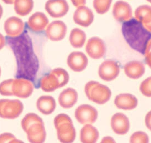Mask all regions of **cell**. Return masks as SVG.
Listing matches in <instances>:
<instances>
[{
	"instance_id": "cell-37",
	"label": "cell",
	"mask_w": 151,
	"mask_h": 143,
	"mask_svg": "<svg viewBox=\"0 0 151 143\" xmlns=\"http://www.w3.org/2000/svg\"><path fill=\"white\" fill-rule=\"evenodd\" d=\"M101 143H115V140L113 138H112L111 137H105L104 138H103L101 141Z\"/></svg>"
},
{
	"instance_id": "cell-3",
	"label": "cell",
	"mask_w": 151,
	"mask_h": 143,
	"mask_svg": "<svg viewBox=\"0 0 151 143\" xmlns=\"http://www.w3.org/2000/svg\"><path fill=\"white\" fill-rule=\"evenodd\" d=\"M84 91L89 100L99 105L107 102L111 96V92L107 86L95 81H90L86 84Z\"/></svg>"
},
{
	"instance_id": "cell-34",
	"label": "cell",
	"mask_w": 151,
	"mask_h": 143,
	"mask_svg": "<svg viewBox=\"0 0 151 143\" xmlns=\"http://www.w3.org/2000/svg\"><path fill=\"white\" fill-rule=\"evenodd\" d=\"M144 55L146 63L149 66V67L151 68V39L147 44Z\"/></svg>"
},
{
	"instance_id": "cell-25",
	"label": "cell",
	"mask_w": 151,
	"mask_h": 143,
	"mask_svg": "<svg viewBox=\"0 0 151 143\" xmlns=\"http://www.w3.org/2000/svg\"><path fill=\"white\" fill-rule=\"evenodd\" d=\"M33 0H15L14 10L17 14L25 16L29 14L33 9Z\"/></svg>"
},
{
	"instance_id": "cell-9",
	"label": "cell",
	"mask_w": 151,
	"mask_h": 143,
	"mask_svg": "<svg viewBox=\"0 0 151 143\" xmlns=\"http://www.w3.org/2000/svg\"><path fill=\"white\" fill-rule=\"evenodd\" d=\"M33 83L25 79H16L13 83V94L16 97L25 99L29 97L33 92Z\"/></svg>"
},
{
	"instance_id": "cell-41",
	"label": "cell",
	"mask_w": 151,
	"mask_h": 143,
	"mask_svg": "<svg viewBox=\"0 0 151 143\" xmlns=\"http://www.w3.org/2000/svg\"><path fill=\"white\" fill-rule=\"evenodd\" d=\"M2 14H3V9H2V7L0 4V19L2 16Z\"/></svg>"
},
{
	"instance_id": "cell-7",
	"label": "cell",
	"mask_w": 151,
	"mask_h": 143,
	"mask_svg": "<svg viewBox=\"0 0 151 143\" xmlns=\"http://www.w3.org/2000/svg\"><path fill=\"white\" fill-rule=\"evenodd\" d=\"M67 26L61 21H52L46 27L45 34L47 38L53 41H61L65 37Z\"/></svg>"
},
{
	"instance_id": "cell-43",
	"label": "cell",
	"mask_w": 151,
	"mask_h": 143,
	"mask_svg": "<svg viewBox=\"0 0 151 143\" xmlns=\"http://www.w3.org/2000/svg\"><path fill=\"white\" fill-rule=\"evenodd\" d=\"M1 68H0V76H1Z\"/></svg>"
},
{
	"instance_id": "cell-10",
	"label": "cell",
	"mask_w": 151,
	"mask_h": 143,
	"mask_svg": "<svg viewBox=\"0 0 151 143\" xmlns=\"http://www.w3.org/2000/svg\"><path fill=\"white\" fill-rule=\"evenodd\" d=\"M24 29V23L18 17H9L4 22V31L7 36L11 38L19 36L23 32Z\"/></svg>"
},
{
	"instance_id": "cell-39",
	"label": "cell",
	"mask_w": 151,
	"mask_h": 143,
	"mask_svg": "<svg viewBox=\"0 0 151 143\" xmlns=\"http://www.w3.org/2000/svg\"><path fill=\"white\" fill-rule=\"evenodd\" d=\"M5 43L6 41L4 35L0 33V50L4 48L5 45Z\"/></svg>"
},
{
	"instance_id": "cell-28",
	"label": "cell",
	"mask_w": 151,
	"mask_h": 143,
	"mask_svg": "<svg viewBox=\"0 0 151 143\" xmlns=\"http://www.w3.org/2000/svg\"><path fill=\"white\" fill-rule=\"evenodd\" d=\"M112 0H94L93 7L98 14H103L109 11Z\"/></svg>"
},
{
	"instance_id": "cell-16",
	"label": "cell",
	"mask_w": 151,
	"mask_h": 143,
	"mask_svg": "<svg viewBox=\"0 0 151 143\" xmlns=\"http://www.w3.org/2000/svg\"><path fill=\"white\" fill-rule=\"evenodd\" d=\"M49 24V19L42 12L35 13L32 15L28 21L30 29L33 32L40 33L46 28Z\"/></svg>"
},
{
	"instance_id": "cell-33",
	"label": "cell",
	"mask_w": 151,
	"mask_h": 143,
	"mask_svg": "<svg viewBox=\"0 0 151 143\" xmlns=\"http://www.w3.org/2000/svg\"><path fill=\"white\" fill-rule=\"evenodd\" d=\"M22 143L11 133H4L0 135V143Z\"/></svg>"
},
{
	"instance_id": "cell-26",
	"label": "cell",
	"mask_w": 151,
	"mask_h": 143,
	"mask_svg": "<svg viewBox=\"0 0 151 143\" xmlns=\"http://www.w3.org/2000/svg\"><path fill=\"white\" fill-rule=\"evenodd\" d=\"M69 40L72 46L77 49L81 48L86 42V35L83 30L75 28L71 31Z\"/></svg>"
},
{
	"instance_id": "cell-22",
	"label": "cell",
	"mask_w": 151,
	"mask_h": 143,
	"mask_svg": "<svg viewBox=\"0 0 151 143\" xmlns=\"http://www.w3.org/2000/svg\"><path fill=\"white\" fill-rule=\"evenodd\" d=\"M37 107L42 114L49 115L54 111L56 104L53 97L47 95L42 96L37 100Z\"/></svg>"
},
{
	"instance_id": "cell-29",
	"label": "cell",
	"mask_w": 151,
	"mask_h": 143,
	"mask_svg": "<svg viewBox=\"0 0 151 143\" xmlns=\"http://www.w3.org/2000/svg\"><path fill=\"white\" fill-rule=\"evenodd\" d=\"M52 72L54 73L55 75L56 76L58 79L59 80L60 88L63 87L68 83L70 77L68 73L66 70L63 69V68H58L52 70Z\"/></svg>"
},
{
	"instance_id": "cell-14",
	"label": "cell",
	"mask_w": 151,
	"mask_h": 143,
	"mask_svg": "<svg viewBox=\"0 0 151 143\" xmlns=\"http://www.w3.org/2000/svg\"><path fill=\"white\" fill-rule=\"evenodd\" d=\"M94 18L92 10L84 6L78 7L73 14V21L76 24L83 27L91 25Z\"/></svg>"
},
{
	"instance_id": "cell-24",
	"label": "cell",
	"mask_w": 151,
	"mask_h": 143,
	"mask_svg": "<svg viewBox=\"0 0 151 143\" xmlns=\"http://www.w3.org/2000/svg\"><path fill=\"white\" fill-rule=\"evenodd\" d=\"M40 88L45 92H52L57 89L60 88L59 80L52 72L44 76L40 82Z\"/></svg>"
},
{
	"instance_id": "cell-11",
	"label": "cell",
	"mask_w": 151,
	"mask_h": 143,
	"mask_svg": "<svg viewBox=\"0 0 151 143\" xmlns=\"http://www.w3.org/2000/svg\"><path fill=\"white\" fill-rule=\"evenodd\" d=\"M68 67L76 72L83 71L88 65L87 56L81 52H73L68 56L67 60Z\"/></svg>"
},
{
	"instance_id": "cell-18",
	"label": "cell",
	"mask_w": 151,
	"mask_h": 143,
	"mask_svg": "<svg viewBox=\"0 0 151 143\" xmlns=\"http://www.w3.org/2000/svg\"><path fill=\"white\" fill-rule=\"evenodd\" d=\"M115 105L120 109L131 110L136 108L138 104V100L134 95L125 93L121 94L116 96L115 101Z\"/></svg>"
},
{
	"instance_id": "cell-40",
	"label": "cell",
	"mask_w": 151,
	"mask_h": 143,
	"mask_svg": "<svg viewBox=\"0 0 151 143\" xmlns=\"http://www.w3.org/2000/svg\"><path fill=\"white\" fill-rule=\"evenodd\" d=\"M2 1L6 4H14L15 0H2Z\"/></svg>"
},
{
	"instance_id": "cell-38",
	"label": "cell",
	"mask_w": 151,
	"mask_h": 143,
	"mask_svg": "<svg viewBox=\"0 0 151 143\" xmlns=\"http://www.w3.org/2000/svg\"><path fill=\"white\" fill-rule=\"evenodd\" d=\"M6 99H1L0 100V117L2 118L3 117V109L4 103Z\"/></svg>"
},
{
	"instance_id": "cell-27",
	"label": "cell",
	"mask_w": 151,
	"mask_h": 143,
	"mask_svg": "<svg viewBox=\"0 0 151 143\" xmlns=\"http://www.w3.org/2000/svg\"><path fill=\"white\" fill-rule=\"evenodd\" d=\"M44 123L42 119L37 114L30 113L26 114L22 119L21 122L22 128L26 132L30 127L37 123Z\"/></svg>"
},
{
	"instance_id": "cell-4",
	"label": "cell",
	"mask_w": 151,
	"mask_h": 143,
	"mask_svg": "<svg viewBox=\"0 0 151 143\" xmlns=\"http://www.w3.org/2000/svg\"><path fill=\"white\" fill-rule=\"evenodd\" d=\"M75 117L81 124H92L98 118V111L94 107L89 105H82L75 111Z\"/></svg>"
},
{
	"instance_id": "cell-13",
	"label": "cell",
	"mask_w": 151,
	"mask_h": 143,
	"mask_svg": "<svg viewBox=\"0 0 151 143\" xmlns=\"http://www.w3.org/2000/svg\"><path fill=\"white\" fill-rule=\"evenodd\" d=\"M23 110V105L18 100L6 99L3 109L2 118L13 119L18 117Z\"/></svg>"
},
{
	"instance_id": "cell-12",
	"label": "cell",
	"mask_w": 151,
	"mask_h": 143,
	"mask_svg": "<svg viewBox=\"0 0 151 143\" xmlns=\"http://www.w3.org/2000/svg\"><path fill=\"white\" fill-rule=\"evenodd\" d=\"M113 14L116 21L124 23L132 18V9L128 3L118 1L114 5Z\"/></svg>"
},
{
	"instance_id": "cell-23",
	"label": "cell",
	"mask_w": 151,
	"mask_h": 143,
	"mask_svg": "<svg viewBox=\"0 0 151 143\" xmlns=\"http://www.w3.org/2000/svg\"><path fill=\"white\" fill-rule=\"evenodd\" d=\"M99 136V134L98 130L91 124H86L80 132V140L82 143H96Z\"/></svg>"
},
{
	"instance_id": "cell-31",
	"label": "cell",
	"mask_w": 151,
	"mask_h": 143,
	"mask_svg": "<svg viewBox=\"0 0 151 143\" xmlns=\"http://www.w3.org/2000/svg\"><path fill=\"white\" fill-rule=\"evenodd\" d=\"M130 142L131 143H147L149 142L148 135L143 132H136L130 137Z\"/></svg>"
},
{
	"instance_id": "cell-2",
	"label": "cell",
	"mask_w": 151,
	"mask_h": 143,
	"mask_svg": "<svg viewBox=\"0 0 151 143\" xmlns=\"http://www.w3.org/2000/svg\"><path fill=\"white\" fill-rule=\"evenodd\" d=\"M57 137L61 143H71L76 138V130L71 118L66 114H59L54 119Z\"/></svg>"
},
{
	"instance_id": "cell-30",
	"label": "cell",
	"mask_w": 151,
	"mask_h": 143,
	"mask_svg": "<svg viewBox=\"0 0 151 143\" xmlns=\"http://www.w3.org/2000/svg\"><path fill=\"white\" fill-rule=\"evenodd\" d=\"M14 79H9L0 83V94L3 96H11L13 94V83Z\"/></svg>"
},
{
	"instance_id": "cell-32",
	"label": "cell",
	"mask_w": 151,
	"mask_h": 143,
	"mask_svg": "<svg viewBox=\"0 0 151 143\" xmlns=\"http://www.w3.org/2000/svg\"><path fill=\"white\" fill-rule=\"evenodd\" d=\"M140 91L143 95L151 97V77L143 81L140 86Z\"/></svg>"
},
{
	"instance_id": "cell-20",
	"label": "cell",
	"mask_w": 151,
	"mask_h": 143,
	"mask_svg": "<svg viewBox=\"0 0 151 143\" xmlns=\"http://www.w3.org/2000/svg\"><path fill=\"white\" fill-rule=\"evenodd\" d=\"M135 18L151 32V7L148 5L139 6L134 12Z\"/></svg>"
},
{
	"instance_id": "cell-17",
	"label": "cell",
	"mask_w": 151,
	"mask_h": 143,
	"mask_svg": "<svg viewBox=\"0 0 151 143\" xmlns=\"http://www.w3.org/2000/svg\"><path fill=\"white\" fill-rule=\"evenodd\" d=\"M25 133L30 143H44L46 139V131L44 123L34 124L33 126L30 127Z\"/></svg>"
},
{
	"instance_id": "cell-44",
	"label": "cell",
	"mask_w": 151,
	"mask_h": 143,
	"mask_svg": "<svg viewBox=\"0 0 151 143\" xmlns=\"http://www.w3.org/2000/svg\"></svg>"
},
{
	"instance_id": "cell-42",
	"label": "cell",
	"mask_w": 151,
	"mask_h": 143,
	"mask_svg": "<svg viewBox=\"0 0 151 143\" xmlns=\"http://www.w3.org/2000/svg\"><path fill=\"white\" fill-rule=\"evenodd\" d=\"M147 1L148 2H149L150 3H151V0H147Z\"/></svg>"
},
{
	"instance_id": "cell-35",
	"label": "cell",
	"mask_w": 151,
	"mask_h": 143,
	"mask_svg": "<svg viewBox=\"0 0 151 143\" xmlns=\"http://www.w3.org/2000/svg\"><path fill=\"white\" fill-rule=\"evenodd\" d=\"M145 124L147 128L151 131V111H150L146 116Z\"/></svg>"
},
{
	"instance_id": "cell-8",
	"label": "cell",
	"mask_w": 151,
	"mask_h": 143,
	"mask_svg": "<svg viewBox=\"0 0 151 143\" xmlns=\"http://www.w3.org/2000/svg\"><path fill=\"white\" fill-rule=\"evenodd\" d=\"M45 8L51 17L61 18L67 14L69 6L66 0H48Z\"/></svg>"
},
{
	"instance_id": "cell-36",
	"label": "cell",
	"mask_w": 151,
	"mask_h": 143,
	"mask_svg": "<svg viewBox=\"0 0 151 143\" xmlns=\"http://www.w3.org/2000/svg\"><path fill=\"white\" fill-rule=\"evenodd\" d=\"M72 4L76 7H79L81 6H84L86 3V0H71Z\"/></svg>"
},
{
	"instance_id": "cell-21",
	"label": "cell",
	"mask_w": 151,
	"mask_h": 143,
	"mask_svg": "<svg viewBox=\"0 0 151 143\" xmlns=\"http://www.w3.org/2000/svg\"><path fill=\"white\" fill-rule=\"evenodd\" d=\"M124 72L126 76L130 78L134 79H139L145 73V65L142 62L139 61H131L125 64Z\"/></svg>"
},
{
	"instance_id": "cell-6",
	"label": "cell",
	"mask_w": 151,
	"mask_h": 143,
	"mask_svg": "<svg viewBox=\"0 0 151 143\" xmlns=\"http://www.w3.org/2000/svg\"><path fill=\"white\" fill-rule=\"evenodd\" d=\"M86 51L90 57L93 59H100L106 54L105 43L101 38L93 37L88 40Z\"/></svg>"
},
{
	"instance_id": "cell-19",
	"label": "cell",
	"mask_w": 151,
	"mask_h": 143,
	"mask_svg": "<svg viewBox=\"0 0 151 143\" xmlns=\"http://www.w3.org/2000/svg\"><path fill=\"white\" fill-rule=\"evenodd\" d=\"M78 100V94L74 89H66L59 97L60 105L63 109H70L75 105Z\"/></svg>"
},
{
	"instance_id": "cell-15",
	"label": "cell",
	"mask_w": 151,
	"mask_h": 143,
	"mask_svg": "<svg viewBox=\"0 0 151 143\" xmlns=\"http://www.w3.org/2000/svg\"><path fill=\"white\" fill-rule=\"evenodd\" d=\"M111 127L113 131L118 135L126 134L130 129V121L124 114H115L111 119Z\"/></svg>"
},
{
	"instance_id": "cell-5",
	"label": "cell",
	"mask_w": 151,
	"mask_h": 143,
	"mask_svg": "<svg viewBox=\"0 0 151 143\" xmlns=\"http://www.w3.org/2000/svg\"><path fill=\"white\" fill-rule=\"evenodd\" d=\"M119 73V66L113 60L105 61L101 64L98 69V74L101 79L108 82L116 79Z\"/></svg>"
},
{
	"instance_id": "cell-1",
	"label": "cell",
	"mask_w": 151,
	"mask_h": 143,
	"mask_svg": "<svg viewBox=\"0 0 151 143\" xmlns=\"http://www.w3.org/2000/svg\"><path fill=\"white\" fill-rule=\"evenodd\" d=\"M122 34L131 49L144 55L147 44L151 39V32L135 18L122 23Z\"/></svg>"
}]
</instances>
